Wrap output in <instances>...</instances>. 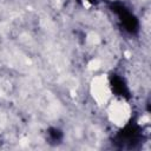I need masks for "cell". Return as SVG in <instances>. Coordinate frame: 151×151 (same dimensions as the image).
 <instances>
[{
  "label": "cell",
  "instance_id": "1",
  "mask_svg": "<svg viewBox=\"0 0 151 151\" xmlns=\"http://www.w3.org/2000/svg\"><path fill=\"white\" fill-rule=\"evenodd\" d=\"M144 139L143 127L137 120L131 119L113 136L112 145L119 150H136L142 146Z\"/></svg>",
  "mask_w": 151,
  "mask_h": 151
},
{
  "label": "cell",
  "instance_id": "2",
  "mask_svg": "<svg viewBox=\"0 0 151 151\" xmlns=\"http://www.w3.org/2000/svg\"><path fill=\"white\" fill-rule=\"evenodd\" d=\"M107 8L117 17V20L120 27L129 33L130 35H137L139 33L140 24L138 17L132 12V9L126 6L120 0H110L106 1Z\"/></svg>",
  "mask_w": 151,
  "mask_h": 151
},
{
  "label": "cell",
  "instance_id": "3",
  "mask_svg": "<svg viewBox=\"0 0 151 151\" xmlns=\"http://www.w3.org/2000/svg\"><path fill=\"white\" fill-rule=\"evenodd\" d=\"M109 83L112 92L114 96L124 98V99H130L131 98V92L129 88V85L124 77H122L118 73H111L109 77Z\"/></svg>",
  "mask_w": 151,
  "mask_h": 151
},
{
  "label": "cell",
  "instance_id": "4",
  "mask_svg": "<svg viewBox=\"0 0 151 151\" xmlns=\"http://www.w3.org/2000/svg\"><path fill=\"white\" fill-rule=\"evenodd\" d=\"M46 139L48 140L50 144L52 145H57L59 143H61L63 138H64V134L61 132L60 129L58 127H50L47 131H46Z\"/></svg>",
  "mask_w": 151,
  "mask_h": 151
},
{
  "label": "cell",
  "instance_id": "5",
  "mask_svg": "<svg viewBox=\"0 0 151 151\" xmlns=\"http://www.w3.org/2000/svg\"><path fill=\"white\" fill-rule=\"evenodd\" d=\"M86 1H88V2H91V4H94V2H97V0H86Z\"/></svg>",
  "mask_w": 151,
  "mask_h": 151
}]
</instances>
